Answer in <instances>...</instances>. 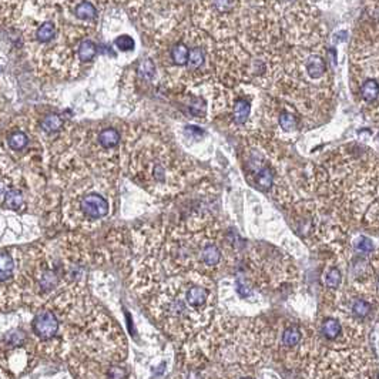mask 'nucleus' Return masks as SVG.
Returning <instances> with one entry per match:
<instances>
[{"instance_id":"1","label":"nucleus","mask_w":379,"mask_h":379,"mask_svg":"<svg viewBox=\"0 0 379 379\" xmlns=\"http://www.w3.org/2000/svg\"><path fill=\"white\" fill-rule=\"evenodd\" d=\"M33 331L42 339L53 338L58 331L57 317L50 311L37 312L35 320H33Z\"/></svg>"},{"instance_id":"2","label":"nucleus","mask_w":379,"mask_h":379,"mask_svg":"<svg viewBox=\"0 0 379 379\" xmlns=\"http://www.w3.org/2000/svg\"><path fill=\"white\" fill-rule=\"evenodd\" d=\"M80 210L90 219H99L108 213V203L99 194H90L81 200Z\"/></svg>"},{"instance_id":"3","label":"nucleus","mask_w":379,"mask_h":379,"mask_svg":"<svg viewBox=\"0 0 379 379\" xmlns=\"http://www.w3.org/2000/svg\"><path fill=\"white\" fill-rule=\"evenodd\" d=\"M184 295L191 310H200L206 307L210 298V291L201 282H191L184 289Z\"/></svg>"},{"instance_id":"4","label":"nucleus","mask_w":379,"mask_h":379,"mask_svg":"<svg viewBox=\"0 0 379 379\" xmlns=\"http://www.w3.org/2000/svg\"><path fill=\"white\" fill-rule=\"evenodd\" d=\"M250 113H251V104L248 100L245 99H240L235 106H234V110H232V117H234V121L237 124H244L248 117H250Z\"/></svg>"},{"instance_id":"5","label":"nucleus","mask_w":379,"mask_h":379,"mask_svg":"<svg viewBox=\"0 0 379 379\" xmlns=\"http://www.w3.org/2000/svg\"><path fill=\"white\" fill-rule=\"evenodd\" d=\"M325 61L320 56H311L307 61V71L311 79H320L325 73Z\"/></svg>"},{"instance_id":"6","label":"nucleus","mask_w":379,"mask_h":379,"mask_svg":"<svg viewBox=\"0 0 379 379\" xmlns=\"http://www.w3.org/2000/svg\"><path fill=\"white\" fill-rule=\"evenodd\" d=\"M120 141V133L115 128H106L99 134V143L103 149H113Z\"/></svg>"},{"instance_id":"7","label":"nucleus","mask_w":379,"mask_h":379,"mask_svg":"<svg viewBox=\"0 0 379 379\" xmlns=\"http://www.w3.org/2000/svg\"><path fill=\"white\" fill-rule=\"evenodd\" d=\"M201 260H203V264L207 265V267H216L221 260V253H219L218 247L214 244H208L201 253Z\"/></svg>"},{"instance_id":"8","label":"nucleus","mask_w":379,"mask_h":379,"mask_svg":"<svg viewBox=\"0 0 379 379\" xmlns=\"http://www.w3.org/2000/svg\"><path fill=\"white\" fill-rule=\"evenodd\" d=\"M188 57H190V49L185 46L184 43H178V45H175V46L172 47L171 60L174 61V64H177V66H187Z\"/></svg>"},{"instance_id":"9","label":"nucleus","mask_w":379,"mask_h":379,"mask_svg":"<svg viewBox=\"0 0 379 379\" xmlns=\"http://www.w3.org/2000/svg\"><path fill=\"white\" fill-rule=\"evenodd\" d=\"M206 61V53L201 47H193L190 50V57H188V63L187 67L190 70L200 69Z\"/></svg>"},{"instance_id":"10","label":"nucleus","mask_w":379,"mask_h":379,"mask_svg":"<svg viewBox=\"0 0 379 379\" xmlns=\"http://www.w3.org/2000/svg\"><path fill=\"white\" fill-rule=\"evenodd\" d=\"M54 36H56V27L52 22L43 23L36 30V39L40 43H49L52 39H54Z\"/></svg>"},{"instance_id":"11","label":"nucleus","mask_w":379,"mask_h":379,"mask_svg":"<svg viewBox=\"0 0 379 379\" xmlns=\"http://www.w3.org/2000/svg\"><path fill=\"white\" fill-rule=\"evenodd\" d=\"M361 94H362L364 100H367V102H374V100H377V97H378L379 94L378 81L372 80V79L365 81V83L362 84V87H361Z\"/></svg>"},{"instance_id":"12","label":"nucleus","mask_w":379,"mask_h":379,"mask_svg":"<svg viewBox=\"0 0 379 379\" xmlns=\"http://www.w3.org/2000/svg\"><path fill=\"white\" fill-rule=\"evenodd\" d=\"M255 178H257L258 187H261V188H264V190L271 188L272 184H274V174H272L270 167H263L260 171L257 172Z\"/></svg>"},{"instance_id":"13","label":"nucleus","mask_w":379,"mask_h":379,"mask_svg":"<svg viewBox=\"0 0 379 379\" xmlns=\"http://www.w3.org/2000/svg\"><path fill=\"white\" fill-rule=\"evenodd\" d=\"M96 14H97L96 7L90 1H83L76 7V16L81 20H92L96 17Z\"/></svg>"},{"instance_id":"14","label":"nucleus","mask_w":379,"mask_h":379,"mask_svg":"<svg viewBox=\"0 0 379 379\" xmlns=\"http://www.w3.org/2000/svg\"><path fill=\"white\" fill-rule=\"evenodd\" d=\"M97 53V47L92 40H84L79 47V58L81 61H90Z\"/></svg>"},{"instance_id":"15","label":"nucleus","mask_w":379,"mask_h":379,"mask_svg":"<svg viewBox=\"0 0 379 379\" xmlns=\"http://www.w3.org/2000/svg\"><path fill=\"white\" fill-rule=\"evenodd\" d=\"M61 126H63V118L57 114H49L42 121V128L47 133H54V131L60 130Z\"/></svg>"},{"instance_id":"16","label":"nucleus","mask_w":379,"mask_h":379,"mask_svg":"<svg viewBox=\"0 0 379 379\" xmlns=\"http://www.w3.org/2000/svg\"><path fill=\"white\" fill-rule=\"evenodd\" d=\"M3 200L9 206V208H12V210H22L24 204L23 194L20 191H17V190H10L7 193V196H4Z\"/></svg>"},{"instance_id":"17","label":"nucleus","mask_w":379,"mask_h":379,"mask_svg":"<svg viewBox=\"0 0 379 379\" xmlns=\"http://www.w3.org/2000/svg\"><path fill=\"white\" fill-rule=\"evenodd\" d=\"M322 333L328 339H335L341 333V324L335 320H326L322 324Z\"/></svg>"},{"instance_id":"18","label":"nucleus","mask_w":379,"mask_h":379,"mask_svg":"<svg viewBox=\"0 0 379 379\" xmlns=\"http://www.w3.org/2000/svg\"><path fill=\"white\" fill-rule=\"evenodd\" d=\"M27 143H29V138L27 136L22 133V131H16V133H13L12 136L9 137L7 140V144H9V147L14 151H20V150H23L26 146H27Z\"/></svg>"},{"instance_id":"19","label":"nucleus","mask_w":379,"mask_h":379,"mask_svg":"<svg viewBox=\"0 0 379 379\" xmlns=\"http://www.w3.org/2000/svg\"><path fill=\"white\" fill-rule=\"evenodd\" d=\"M301 341V332L298 328L295 326H289L282 333V344L285 346H295Z\"/></svg>"},{"instance_id":"20","label":"nucleus","mask_w":379,"mask_h":379,"mask_svg":"<svg viewBox=\"0 0 379 379\" xmlns=\"http://www.w3.org/2000/svg\"><path fill=\"white\" fill-rule=\"evenodd\" d=\"M13 272V260L10 255L1 254V267H0V278L1 281H6L12 276Z\"/></svg>"},{"instance_id":"21","label":"nucleus","mask_w":379,"mask_h":379,"mask_svg":"<svg viewBox=\"0 0 379 379\" xmlns=\"http://www.w3.org/2000/svg\"><path fill=\"white\" fill-rule=\"evenodd\" d=\"M154 73H156V67H154V63L150 58H144V60L140 61V64H138V74L143 79L151 80Z\"/></svg>"},{"instance_id":"22","label":"nucleus","mask_w":379,"mask_h":379,"mask_svg":"<svg viewBox=\"0 0 379 379\" xmlns=\"http://www.w3.org/2000/svg\"><path fill=\"white\" fill-rule=\"evenodd\" d=\"M325 284H326V287L332 288V289L339 287V284H341V272L336 268H332L326 274V276H325Z\"/></svg>"},{"instance_id":"23","label":"nucleus","mask_w":379,"mask_h":379,"mask_svg":"<svg viewBox=\"0 0 379 379\" xmlns=\"http://www.w3.org/2000/svg\"><path fill=\"white\" fill-rule=\"evenodd\" d=\"M213 7L219 13L231 12L235 6V0H211Z\"/></svg>"},{"instance_id":"24","label":"nucleus","mask_w":379,"mask_h":379,"mask_svg":"<svg viewBox=\"0 0 379 379\" xmlns=\"http://www.w3.org/2000/svg\"><path fill=\"white\" fill-rule=\"evenodd\" d=\"M279 126L287 131H291L297 127V118L291 113H282L279 115Z\"/></svg>"},{"instance_id":"25","label":"nucleus","mask_w":379,"mask_h":379,"mask_svg":"<svg viewBox=\"0 0 379 379\" xmlns=\"http://www.w3.org/2000/svg\"><path fill=\"white\" fill-rule=\"evenodd\" d=\"M114 45L120 50H123V52H128V50H133L134 49V40L130 37L128 35H123V36H118L117 39H115Z\"/></svg>"},{"instance_id":"26","label":"nucleus","mask_w":379,"mask_h":379,"mask_svg":"<svg viewBox=\"0 0 379 379\" xmlns=\"http://www.w3.org/2000/svg\"><path fill=\"white\" fill-rule=\"evenodd\" d=\"M369 311H371V305L367 304L365 301H355L354 302V305H352V312L355 314L356 317H367L368 314H369Z\"/></svg>"},{"instance_id":"27","label":"nucleus","mask_w":379,"mask_h":379,"mask_svg":"<svg viewBox=\"0 0 379 379\" xmlns=\"http://www.w3.org/2000/svg\"><path fill=\"white\" fill-rule=\"evenodd\" d=\"M355 248L362 253H371V251H374V244L371 240H368L367 237H359L356 240Z\"/></svg>"},{"instance_id":"28","label":"nucleus","mask_w":379,"mask_h":379,"mask_svg":"<svg viewBox=\"0 0 379 379\" xmlns=\"http://www.w3.org/2000/svg\"><path fill=\"white\" fill-rule=\"evenodd\" d=\"M346 35H348L346 32H338V33L335 35V37L339 39V40H345V39H346Z\"/></svg>"},{"instance_id":"29","label":"nucleus","mask_w":379,"mask_h":379,"mask_svg":"<svg viewBox=\"0 0 379 379\" xmlns=\"http://www.w3.org/2000/svg\"><path fill=\"white\" fill-rule=\"evenodd\" d=\"M378 284H379V279H378Z\"/></svg>"}]
</instances>
